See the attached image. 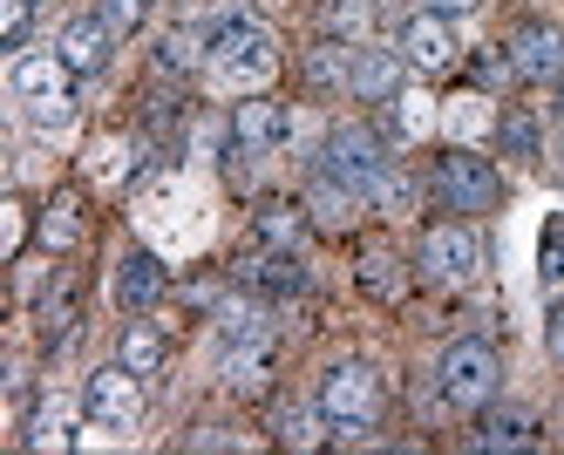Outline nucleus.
Instances as JSON below:
<instances>
[{
    "mask_svg": "<svg viewBox=\"0 0 564 455\" xmlns=\"http://www.w3.org/2000/svg\"><path fill=\"white\" fill-rule=\"evenodd\" d=\"M164 285H171L164 259H156V252H130L123 266H116V306L143 313V306H156V300H164Z\"/></svg>",
    "mask_w": 564,
    "mask_h": 455,
    "instance_id": "nucleus-14",
    "label": "nucleus"
},
{
    "mask_svg": "<svg viewBox=\"0 0 564 455\" xmlns=\"http://www.w3.org/2000/svg\"><path fill=\"white\" fill-rule=\"evenodd\" d=\"M238 279L259 285V293H272V300H286V293L306 285V272H300V259L286 252V245H259V252H246L238 259Z\"/></svg>",
    "mask_w": 564,
    "mask_h": 455,
    "instance_id": "nucleus-11",
    "label": "nucleus"
},
{
    "mask_svg": "<svg viewBox=\"0 0 564 455\" xmlns=\"http://www.w3.org/2000/svg\"><path fill=\"white\" fill-rule=\"evenodd\" d=\"M68 82H75V68H68L62 55H21V62H14V96H28V102L68 96Z\"/></svg>",
    "mask_w": 564,
    "mask_h": 455,
    "instance_id": "nucleus-16",
    "label": "nucleus"
},
{
    "mask_svg": "<svg viewBox=\"0 0 564 455\" xmlns=\"http://www.w3.org/2000/svg\"><path fill=\"white\" fill-rule=\"evenodd\" d=\"M368 204V191L360 184H347V177H334V171H319L313 184H306V218L313 225H327V231H340V225H354V212Z\"/></svg>",
    "mask_w": 564,
    "mask_h": 455,
    "instance_id": "nucleus-13",
    "label": "nucleus"
},
{
    "mask_svg": "<svg viewBox=\"0 0 564 455\" xmlns=\"http://www.w3.org/2000/svg\"><path fill=\"white\" fill-rule=\"evenodd\" d=\"M538 272L557 285L564 279V212L557 218H544V238H538Z\"/></svg>",
    "mask_w": 564,
    "mask_h": 455,
    "instance_id": "nucleus-29",
    "label": "nucleus"
},
{
    "mask_svg": "<svg viewBox=\"0 0 564 455\" xmlns=\"http://www.w3.org/2000/svg\"><path fill=\"white\" fill-rule=\"evenodd\" d=\"M497 143H503V156H517V163H538V156H544V130H538V116H531V109H503Z\"/></svg>",
    "mask_w": 564,
    "mask_h": 455,
    "instance_id": "nucleus-19",
    "label": "nucleus"
},
{
    "mask_svg": "<svg viewBox=\"0 0 564 455\" xmlns=\"http://www.w3.org/2000/svg\"><path fill=\"white\" fill-rule=\"evenodd\" d=\"M137 177V143L130 137H96L89 143V184H130Z\"/></svg>",
    "mask_w": 564,
    "mask_h": 455,
    "instance_id": "nucleus-17",
    "label": "nucleus"
},
{
    "mask_svg": "<svg viewBox=\"0 0 564 455\" xmlns=\"http://www.w3.org/2000/svg\"><path fill=\"white\" fill-rule=\"evenodd\" d=\"M429 8H435V14H449V21H456V14H469V8H476V0H429Z\"/></svg>",
    "mask_w": 564,
    "mask_h": 455,
    "instance_id": "nucleus-36",
    "label": "nucleus"
},
{
    "mask_svg": "<svg viewBox=\"0 0 564 455\" xmlns=\"http://www.w3.org/2000/svg\"><path fill=\"white\" fill-rule=\"evenodd\" d=\"M313 218H306V204H259V245H286V252H293V245H300V231H306Z\"/></svg>",
    "mask_w": 564,
    "mask_h": 455,
    "instance_id": "nucleus-22",
    "label": "nucleus"
},
{
    "mask_svg": "<svg viewBox=\"0 0 564 455\" xmlns=\"http://www.w3.org/2000/svg\"><path fill=\"white\" fill-rule=\"evenodd\" d=\"M42 245H48V252H68V245H83V204H75L68 191L42 212Z\"/></svg>",
    "mask_w": 564,
    "mask_h": 455,
    "instance_id": "nucleus-23",
    "label": "nucleus"
},
{
    "mask_svg": "<svg viewBox=\"0 0 564 455\" xmlns=\"http://www.w3.org/2000/svg\"><path fill=\"white\" fill-rule=\"evenodd\" d=\"M197 62V34L191 28H171L164 41H156V68H171V75H184Z\"/></svg>",
    "mask_w": 564,
    "mask_h": 455,
    "instance_id": "nucleus-28",
    "label": "nucleus"
},
{
    "mask_svg": "<svg viewBox=\"0 0 564 455\" xmlns=\"http://www.w3.org/2000/svg\"><path fill=\"white\" fill-rule=\"evenodd\" d=\"M272 435H279V448H319L327 442V408H279Z\"/></svg>",
    "mask_w": 564,
    "mask_h": 455,
    "instance_id": "nucleus-21",
    "label": "nucleus"
},
{
    "mask_svg": "<svg viewBox=\"0 0 564 455\" xmlns=\"http://www.w3.org/2000/svg\"><path fill=\"white\" fill-rule=\"evenodd\" d=\"M360 21H368V14H360V0H334V8H327L334 34H360Z\"/></svg>",
    "mask_w": 564,
    "mask_h": 455,
    "instance_id": "nucleus-34",
    "label": "nucleus"
},
{
    "mask_svg": "<svg viewBox=\"0 0 564 455\" xmlns=\"http://www.w3.org/2000/svg\"><path fill=\"white\" fill-rule=\"evenodd\" d=\"M401 55H409V68H422V75H442V68H456L463 62V48H456V34H449V14H415L409 28H401Z\"/></svg>",
    "mask_w": 564,
    "mask_h": 455,
    "instance_id": "nucleus-8",
    "label": "nucleus"
},
{
    "mask_svg": "<svg viewBox=\"0 0 564 455\" xmlns=\"http://www.w3.org/2000/svg\"><path fill=\"white\" fill-rule=\"evenodd\" d=\"M306 75L319 82V89H334V82H347V75H354V62H347V55L334 48V41H327V48H313V62H306Z\"/></svg>",
    "mask_w": 564,
    "mask_h": 455,
    "instance_id": "nucleus-32",
    "label": "nucleus"
},
{
    "mask_svg": "<svg viewBox=\"0 0 564 455\" xmlns=\"http://www.w3.org/2000/svg\"><path fill=\"white\" fill-rule=\"evenodd\" d=\"M83 408L102 429H137V415H143V375H130L123 360L102 367V375H89V388H83Z\"/></svg>",
    "mask_w": 564,
    "mask_h": 455,
    "instance_id": "nucleus-6",
    "label": "nucleus"
},
{
    "mask_svg": "<svg viewBox=\"0 0 564 455\" xmlns=\"http://www.w3.org/2000/svg\"><path fill=\"white\" fill-rule=\"evenodd\" d=\"M557 163H564V137H557Z\"/></svg>",
    "mask_w": 564,
    "mask_h": 455,
    "instance_id": "nucleus-37",
    "label": "nucleus"
},
{
    "mask_svg": "<svg viewBox=\"0 0 564 455\" xmlns=\"http://www.w3.org/2000/svg\"><path fill=\"white\" fill-rule=\"evenodd\" d=\"M476 448H538V429L531 415H490L476 429Z\"/></svg>",
    "mask_w": 564,
    "mask_h": 455,
    "instance_id": "nucleus-25",
    "label": "nucleus"
},
{
    "mask_svg": "<svg viewBox=\"0 0 564 455\" xmlns=\"http://www.w3.org/2000/svg\"><path fill=\"white\" fill-rule=\"evenodd\" d=\"M68 116H75V102H68V96H42V102H28V122H34V130H62Z\"/></svg>",
    "mask_w": 564,
    "mask_h": 455,
    "instance_id": "nucleus-33",
    "label": "nucleus"
},
{
    "mask_svg": "<svg viewBox=\"0 0 564 455\" xmlns=\"http://www.w3.org/2000/svg\"><path fill=\"white\" fill-rule=\"evenodd\" d=\"M34 8H42V0H0V48H21V41H28Z\"/></svg>",
    "mask_w": 564,
    "mask_h": 455,
    "instance_id": "nucleus-27",
    "label": "nucleus"
},
{
    "mask_svg": "<svg viewBox=\"0 0 564 455\" xmlns=\"http://www.w3.org/2000/svg\"><path fill=\"white\" fill-rule=\"evenodd\" d=\"M319 156H327L334 177H347V184H360V191H368V184L388 171V143H381L375 130H360V122H340V130H327V150H319Z\"/></svg>",
    "mask_w": 564,
    "mask_h": 455,
    "instance_id": "nucleus-7",
    "label": "nucleus"
},
{
    "mask_svg": "<svg viewBox=\"0 0 564 455\" xmlns=\"http://www.w3.org/2000/svg\"><path fill=\"white\" fill-rule=\"evenodd\" d=\"M21 245H28V204L8 197L0 204V259H21Z\"/></svg>",
    "mask_w": 564,
    "mask_h": 455,
    "instance_id": "nucleus-30",
    "label": "nucleus"
},
{
    "mask_svg": "<svg viewBox=\"0 0 564 455\" xmlns=\"http://www.w3.org/2000/svg\"><path fill=\"white\" fill-rule=\"evenodd\" d=\"M429 191H435L442 212L476 218V212H490V204L503 197V177H497V163H490V156H476V150H449V156H435Z\"/></svg>",
    "mask_w": 564,
    "mask_h": 455,
    "instance_id": "nucleus-2",
    "label": "nucleus"
},
{
    "mask_svg": "<svg viewBox=\"0 0 564 455\" xmlns=\"http://www.w3.org/2000/svg\"><path fill=\"white\" fill-rule=\"evenodd\" d=\"M102 21H109L116 41H123V34H137L150 21V0H102Z\"/></svg>",
    "mask_w": 564,
    "mask_h": 455,
    "instance_id": "nucleus-31",
    "label": "nucleus"
},
{
    "mask_svg": "<svg viewBox=\"0 0 564 455\" xmlns=\"http://www.w3.org/2000/svg\"><path fill=\"white\" fill-rule=\"evenodd\" d=\"M482 272V245L469 225H429L422 231V279L435 285H469Z\"/></svg>",
    "mask_w": 564,
    "mask_h": 455,
    "instance_id": "nucleus-4",
    "label": "nucleus"
},
{
    "mask_svg": "<svg viewBox=\"0 0 564 455\" xmlns=\"http://www.w3.org/2000/svg\"><path fill=\"white\" fill-rule=\"evenodd\" d=\"M116 360H123L130 375H156V367H164V334H156V326H130Z\"/></svg>",
    "mask_w": 564,
    "mask_h": 455,
    "instance_id": "nucleus-24",
    "label": "nucleus"
},
{
    "mask_svg": "<svg viewBox=\"0 0 564 455\" xmlns=\"http://www.w3.org/2000/svg\"><path fill=\"white\" fill-rule=\"evenodd\" d=\"M265 381H272V334L231 340V388H238V394H259Z\"/></svg>",
    "mask_w": 564,
    "mask_h": 455,
    "instance_id": "nucleus-18",
    "label": "nucleus"
},
{
    "mask_svg": "<svg viewBox=\"0 0 564 455\" xmlns=\"http://www.w3.org/2000/svg\"><path fill=\"white\" fill-rule=\"evenodd\" d=\"M360 285H368L375 300H401V259L394 252H368L360 259Z\"/></svg>",
    "mask_w": 564,
    "mask_h": 455,
    "instance_id": "nucleus-26",
    "label": "nucleus"
},
{
    "mask_svg": "<svg viewBox=\"0 0 564 455\" xmlns=\"http://www.w3.org/2000/svg\"><path fill=\"white\" fill-rule=\"evenodd\" d=\"M286 130H293V116L272 96H246L231 109V143L238 150H272V143H286Z\"/></svg>",
    "mask_w": 564,
    "mask_h": 455,
    "instance_id": "nucleus-9",
    "label": "nucleus"
},
{
    "mask_svg": "<svg viewBox=\"0 0 564 455\" xmlns=\"http://www.w3.org/2000/svg\"><path fill=\"white\" fill-rule=\"evenodd\" d=\"M401 68H409V55H394V48H360L347 89H354L360 102H394V96H401Z\"/></svg>",
    "mask_w": 564,
    "mask_h": 455,
    "instance_id": "nucleus-12",
    "label": "nucleus"
},
{
    "mask_svg": "<svg viewBox=\"0 0 564 455\" xmlns=\"http://www.w3.org/2000/svg\"><path fill=\"white\" fill-rule=\"evenodd\" d=\"M319 408H327V422H375V408H381V375L375 367H327V381H319Z\"/></svg>",
    "mask_w": 564,
    "mask_h": 455,
    "instance_id": "nucleus-5",
    "label": "nucleus"
},
{
    "mask_svg": "<svg viewBox=\"0 0 564 455\" xmlns=\"http://www.w3.org/2000/svg\"><path fill=\"white\" fill-rule=\"evenodd\" d=\"M75 306H83V300H75V279H55L48 293L34 300V326H42V340H62V334H68V326H75Z\"/></svg>",
    "mask_w": 564,
    "mask_h": 455,
    "instance_id": "nucleus-20",
    "label": "nucleus"
},
{
    "mask_svg": "<svg viewBox=\"0 0 564 455\" xmlns=\"http://www.w3.org/2000/svg\"><path fill=\"white\" fill-rule=\"evenodd\" d=\"M109 41H116L109 21H102V14H83V21H68V28H62V48H55V55H62L75 75H96V68L109 62Z\"/></svg>",
    "mask_w": 564,
    "mask_h": 455,
    "instance_id": "nucleus-15",
    "label": "nucleus"
},
{
    "mask_svg": "<svg viewBox=\"0 0 564 455\" xmlns=\"http://www.w3.org/2000/svg\"><path fill=\"white\" fill-rule=\"evenodd\" d=\"M212 68H218V82H231V89L259 96L265 82H272V68H279V48H272V34H265L259 21L225 14V21L212 28Z\"/></svg>",
    "mask_w": 564,
    "mask_h": 455,
    "instance_id": "nucleus-1",
    "label": "nucleus"
},
{
    "mask_svg": "<svg viewBox=\"0 0 564 455\" xmlns=\"http://www.w3.org/2000/svg\"><path fill=\"white\" fill-rule=\"evenodd\" d=\"M435 388H442L449 408H482L497 394V354L482 340H456L449 354H442V367H435Z\"/></svg>",
    "mask_w": 564,
    "mask_h": 455,
    "instance_id": "nucleus-3",
    "label": "nucleus"
},
{
    "mask_svg": "<svg viewBox=\"0 0 564 455\" xmlns=\"http://www.w3.org/2000/svg\"><path fill=\"white\" fill-rule=\"evenodd\" d=\"M510 62H517L523 82H564V34H557V28H538V21L517 28Z\"/></svg>",
    "mask_w": 564,
    "mask_h": 455,
    "instance_id": "nucleus-10",
    "label": "nucleus"
},
{
    "mask_svg": "<svg viewBox=\"0 0 564 455\" xmlns=\"http://www.w3.org/2000/svg\"><path fill=\"white\" fill-rule=\"evenodd\" d=\"M557 96H564V89H557Z\"/></svg>",
    "mask_w": 564,
    "mask_h": 455,
    "instance_id": "nucleus-38",
    "label": "nucleus"
},
{
    "mask_svg": "<svg viewBox=\"0 0 564 455\" xmlns=\"http://www.w3.org/2000/svg\"><path fill=\"white\" fill-rule=\"evenodd\" d=\"M544 340H551V354H557V360H564V306H557V313H551V326H544Z\"/></svg>",
    "mask_w": 564,
    "mask_h": 455,
    "instance_id": "nucleus-35",
    "label": "nucleus"
}]
</instances>
